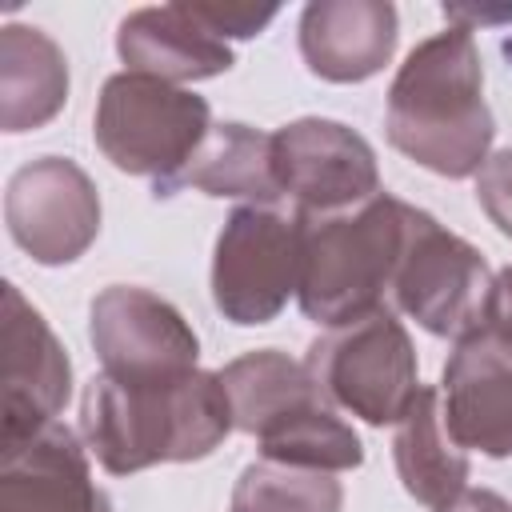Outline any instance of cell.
<instances>
[{"label":"cell","instance_id":"cell-25","mask_svg":"<svg viewBox=\"0 0 512 512\" xmlns=\"http://www.w3.org/2000/svg\"><path fill=\"white\" fill-rule=\"evenodd\" d=\"M432 512H512V504L492 488H464L460 496H452L448 504H440Z\"/></svg>","mask_w":512,"mask_h":512},{"label":"cell","instance_id":"cell-20","mask_svg":"<svg viewBox=\"0 0 512 512\" xmlns=\"http://www.w3.org/2000/svg\"><path fill=\"white\" fill-rule=\"evenodd\" d=\"M256 448L264 460L316 468V472H348V468L364 464V444H360L356 428L324 396L272 420L256 436Z\"/></svg>","mask_w":512,"mask_h":512},{"label":"cell","instance_id":"cell-1","mask_svg":"<svg viewBox=\"0 0 512 512\" xmlns=\"http://www.w3.org/2000/svg\"><path fill=\"white\" fill-rule=\"evenodd\" d=\"M236 432L220 372L116 380L96 372L80 396V436L108 476L212 456Z\"/></svg>","mask_w":512,"mask_h":512},{"label":"cell","instance_id":"cell-6","mask_svg":"<svg viewBox=\"0 0 512 512\" xmlns=\"http://www.w3.org/2000/svg\"><path fill=\"white\" fill-rule=\"evenodd\" d=\"M304 212L292 204H236L212 248V304L236 328L276 320L300 288Z\"/></svg>","mask_w":512,"mask_h":512},{"label":"cell","instance_id":"cell-9","mask_svg":"<svg viewBox=\"0 0 512 512\" xmlns=\"http://www.w3.org/2000/svg\"><path fill=\"white\" fill-rule=\"evenodd\" d=\"M88 340L100 372L116 380H172L200 368V336L184 312L140 284H108L92 296Z\"/></svg>","mask_w":512,"mask_h":512},{"label":"cell","instance_id":"cell-24","mask_svg":"<svg viewBox=\"0 0 512 512\" xmlns=\"http://www.w3.org/2000/svg\"><path fill=\"white\" fill-rule=\"evenodd\" d=\"M488 332L512 348V268L496 272V292H492V312H488Z\"/></svg>","mask_w":512,"mask_h":512},{"label":"cell","instance_id":"cell-15","mask_svg":"<svg viewBox=\"0 0 512 512\" xmlns=\"http://www.w3.org/2000/svg\"><path fill=\"white\" fill-rule=\"evenodd\" d=\"M116 56L124 60V72L156 76L180 88L224 76L236 64L232 48L212 36L188 4H152L128 12L116 24Z\"/></svg>","mask_w":512,"mask_h":512},{"label":"cell","instance_id":"cell-2","mask_svg":"<svg viewBox=\"0 0 512 512\" xmlns=\"http://www.w3.org/2000/svg\"><path fill=\"white\" fill-rule=\"evenodd\" d=\"M384 132L400 156L436 176L464 180L484 168L496 120L484 100V60L468 28L448 24L404 56L388 88Z\"/></svg>","mask_w":512,"mask_h":512},{"label":"cell","instance_id":"cell-22","mask_svg":"<svg viewBox=\"0 0 512 512\" xmlns=\"http://www.w3.org/2000/svg\"><path fill=\"white\" fill-rule=\"evenodd\" d=\"M476 200L500 236L512 240V148H500L476 172Z\"/></svg>","mask_w":512,"mask_h":512},{"label":"cell","instance_id":"cell-23","mask_svg":"<svg viewBox=\"0 0 512 512\" xmlns=\"http://www.w3.org/2000/svg\"><path fill=\"white\" fill-rule=\"evenodd\" d=\"M188 8L224 44L228 40H248V36L264 32L276 20V8L272 4H264V8H256V4H188Z\"/></svg>","mask_w":512,"mask_h":512},{"label":"cell","instance_id":"cell-4","mask_svg":"<svg viewBox=\"0 0 512 512\" xmlns=\"http://www.w3.org/2000/svg\"><path fill=\"white\" fill-rule=\"evenodd\" d=\"M208 132L212 108L204 96L140 72L108 76L92 112V140L104 160L128 176H152L156 196L188 168Z\"/></svg>","mask_w":512,"mask_h":512},{"label":"cell","instance_id":"cell-7","mask_svg":"<svg viewBox=\"0 0 512 512\" xmlns=\"http://www.w3.org/2000/svg\"><path fill=\"white\" fill-rule=\"evenodd\" d=\"M496 272L476 244L448 232L432 212L408 204L404 252L392 276V304L440 340H468L488 328Z\"/></svg>","mask_w":512,"mask_h":512},{"label":"cell","instance_id":"cell-14","mask_svg":"<svg viewBox=\"0 0 512 512\" xmlns=\"http://www.w3.org/2000/svg\"><path fill=\"white\" fill-rule=\"evenodd\" d=\"M300 56L328 84L376 76L400 40V16L388 0H312L300 12Z\"/></svg>","mask_w":512,"mask_h":512},{"label":"cell","instance_id":"cell-21","mask_svg":"<svg viewBox=\"0 0 512 512\" xmlns=\"http://www.w3.org/2000/svg\"><path fill=\"white\" fill-rule=\"evenodd\" d=\"M232 512H344V484L336 480V472L260 456L236 476Z\"/></svg>","mask_w":512,"mask_h":512},{"label":"cell","instance_id":"cell-8","mask_svg":"<svg viewBox=\"0 0 512 512\" xmlns=\"http://www.w3.org/2000/svg\"><path fill=\"white\" fill-rule=\"evenodd\" d=\"M100 192L68 156H36L8 176L4 224L20 252L44 268L80 260L100 236Z\"/></svg>","mask_w":512,"mask_h":512},{"label":"cell","instance_id":"cell-26","mask_svg":"<svg viewBox=\"0 0 512 512\" xmlns=\"http://www.w3.org/2000/svg\"><path fill=\"white\" fill-rule=\"evenodd\" d=\"M444 20L456 28L476 32V24H496V20H512V8H476V4H444Z\"/></svg>","mask_w":512,"mask_h":512},{"label":"cell","instance_id":"cell-5","mask_svg":"<svg viewBox=\"0 0 512 512\" xmlns=\"http://www.w3.org/2000/svg\"><path fill=\"white\" fill-rule=\"evenodd\" d=\"M304 368L336 412H348L372 428L396 424L424 388L416 344L392 308L324 328V336L308 344Z\"/></svg>","mask_w":512,"mask_h":512},{"label":"cell","instance_id":"cell-10","mask_svg":"<svg viewBox=\"0 0 512 512\" xmlns=\"http://www.w3.org/2000/svg\"><path fill=\"white\" fill-rule=\"evenodd\" d=\"M272 164L284 204L304 216L352 208L380 192L372 144L328 116H300L272 132Z\"/></svg>","mask_w":512,"mask_h":512},{"label":"cell","instance_id":"cell-19","mask_svg":"<svg viewBox=\"0 0 512 512\" xmlns=\"http://www.w3.org/2000/svg\"><path fill=\"white\" fill-rule=\"evenodd\" d=\"M220 384L228 392L236 432H248V436H260L284 412L308 400H320V388L312 384L304 360H292L280 348H256L228 360L220 368Z\"/></svg>","mask_w":512,"mask_h":512},{"label":"cell","instance_id":"cell-18","mask_svg":"<svg viewBox=\"0 0 512 512\" xmlns=\"http://www.w3.org/2000/svg\"><path fill=\"white\" fill-rule=\"evenodd\" d=\"M392 460L404 492L416 504L440 508L468 488V452L452 440L440 408V388H420L396 420Z\"/></svg>","mask_w":512,"mask_h":512},{"label":"cell","instance_id":"cell-12","mask_svg":"<svg viewBox=\"0 0 512 512\" xmlns=\"http://www.w3.org/2000/svg\"><path fill=\"white\" fill-rule=\"evenodd\" d=\"M440 408L464 452L512 460V348L488 328L460 340L440 372Z\"/></svg>","mask_w":512,"mask_h":512},{"label":"cell","instance_id":"cell-16","mask_svg":"<svg viewBox=\"0 0 512 512\" xmlns=\"http://www.w3.org/2000/svg\"><path fill=\"white\" fill-rule=\"evenodd\" d=\"M68 56L64 48L32 28L4 24L0 28V128L4 132H36L52 124L68 104Z\"/></svg>","mask_w":512,"mask_h":512},{"label":"cell","instance_id":"cell-17","mask_svg":"<svg viewBox=\"0 0 512 512\" xmlns=\"http://www.w3.org/2000/svg\"><path fill=\"white\" fill-rule=\"evenodd\" d=\"M180 188L204 192L212 200H244V204H284L272 164V132H260L240 120L212 124L188 168L164 188L176 196Z\"/></svg>","mask_w":512,"mask_h":512},{"label":"cell","instance_id":"cell-3","mask_svg":"<svg viewBox=\"0 0 512 512\" xmlns=\"http://www.w3.org/2000/svg\"><path fill=\"white\" fill-rule=\"evenodd\" d=\"M408 200L376 192L352 208L304 216L300 312L320 328L352 324L392 300V276L404 252Z\"/></svg>","mask_w":512,"mask_h":512},{"label":"cell","instance_id":"cell-13","mask_svg":"<svg viewBox=\"0 0 512 512\" xmlns=\"http://www.w3.org/2000/svg\"><path fill=\"white\" fill-rule=\"evenodd\" d=\"M88 444L68 424L0 448V512H112Z\"/></svg>","mask_w":512,"mask_h":512},{"label":"cell","instance_id":"cell-11","mask_svg":"<svg viewBox=\"0 0 512 512\" xmlns=\"http://www.w3.org/2000/svg\"><path fill=\"white\" fill-rule=\"evenodd\" d=\"M72 396V360L44 312L4 284V404L0 448L20 444L60 420Z\"/></svg>","mask_w":512,"mask_h":512}]
</instances>
